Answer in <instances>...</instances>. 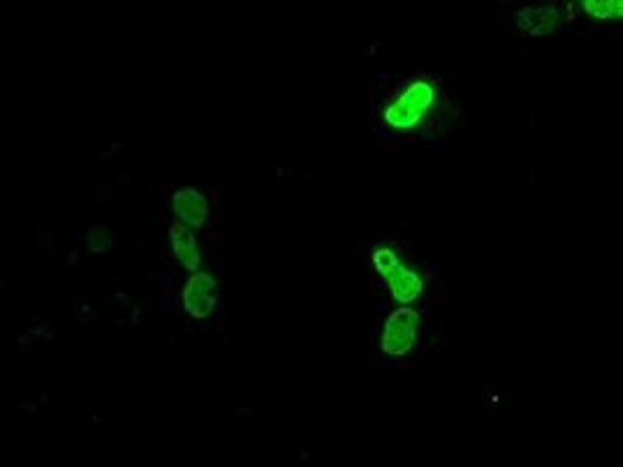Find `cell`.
I'll use <instances>...</instances> for the list:
<instances>
[{
	"label": "cell",
	"mask_w": 623,
	"mask_h": 467,
	"mask_svg": "<svg viewBox=\"0 0 623 467\" xmlns=\"http://www.w3.org/2000/svg\"><path fill=\"white\" fill-rule=\"evenodd\" d=\"M170 232L172 248H174V252H177V257L181 259L183 266L190 271H197V266H200V248H197V241H195L193 232L183 227V225H174Z\"/></svg>",
	"instance_id": "8992f818"
},
{
	"label": "cell",
	"mask_w": 623,
	"mask_h": 467,
	"mask_svg": "<svg viewBox=\"0 0 623 467\" xmlns=\"http://www.w3.org/2000/svg\"><path fill=\"white\" fill-rule=\"evenodd\" d=\"M419 331V313L411 308H399L389 315L385 331H382V350L401 357L412 347Z\"/></svg>",
	"instance_id": "7a4b0ae2"
},
{
	"label": "cell",
	"mask_w": 623,
	"mask_h": 467,
	"mask_svg": "<svg viewBox=\"0 0 623 467\" xmlns=\"http://www.w3.org/2000/svg\"><path fill=\"white\" fill-rule=\"evenodd\" d=\"M373 264H376L378 273L385 275V278H389V275L395 273V271L401 266L395 252L385 250V248H382V250H378L376 255H373Z\"/></svg>",
	"instance_id": "9c48e42d"
},
{
	"label": "cell",
	"mask_w": 623,
	"mask_h": 467,
	"mask_svg": "<svg viewBox=\"0 0 623 467\" xmlns=\"http://www.w3.org/2000/svg\"><path fill=\"white\" fill-rule=\"evenodd\" d=\"M213 289H216V281L212 275L197 273L190 278V282L183 289V305H186L190 315L206 317L212 313L213 305H216Z\"/></svg>",
	"instance_id": "3957f363"
},
{
	"label": "cell",
	"mask_w": 623,
	"mask_h": 467,
	"mask_svg": "<svg viewBox=\"0 0 623 467\" xmlns=\"http://www.w3.org/2000/svg\"><path fill=\"white\" fill-rule=\"evenodd\" d=\"M434 99L435 91L429 82H412L385 111V123L395 130H412L434 107Z\"/></svg>",
	"instance_id": "6da1fadb"
},
{
	"label": "cell",
	"mask_w": 623,
	"mask_h": 467,
	"mask_svg": "<svg viewBox=\"0 0 623 467\" xmlns=\"http://www.w3.org/2000/svg\"><path fill=\"white\" fill-rule=\"evenodd\" d=\"M517 26L533 36H547L559 26V12L552 7H526L515 17Z\"/></svg>",
	"instance_id": "277c9868"
},
{
	"label": "cell",
	"mask_w": 623,
	"mask_h": 467,
	"mask_svg": "<svg viewBox=\"0 0 623 467\" xmlns=\"http://www.w3.org/2000/svg\"><path fill=\"white\" fill-rule=\"evenodd\" d=\"M174 210L183 222H188L193 227H202L206 220V199L202 197L197 190L193 187H186V190H179L174 194Z\"/></svg>",
	"instance_id": "5b68a950"
},
{
	"label": "cell",
	"mask_w": 623,
	"mask_h": 467,
	"mask_svg": "<svg viewBox=\"0 0 623 467\" xmlns=\"http://www.w3.org/2000/svg\"><path fill=\"white\" fill-rule=\"evenodd\" d=\"M584 10H587L591 17H598V19H619L621 17V10L623 5L619 3V0H614V3H595V0H587L584 3Z\"/></svg>",
	"instance_id": "ba28073f"
},
{
	"label": "cell",
	"mask_w": 623,
	"mask_h": 467,
	"mask_svg": "<svg viewBox=\"0 0 623 467\" xmlns=\"http://www.w3.org/2000/svg\"><path fill=\"white\" fill-rule=\"evenodd\" d=\"M389 285H392V294L399 304H411L422 294V278L406 266H399L389 275Z\"/></svg>",
	"instance_id": "52a82bcc"
}]
</instances>
